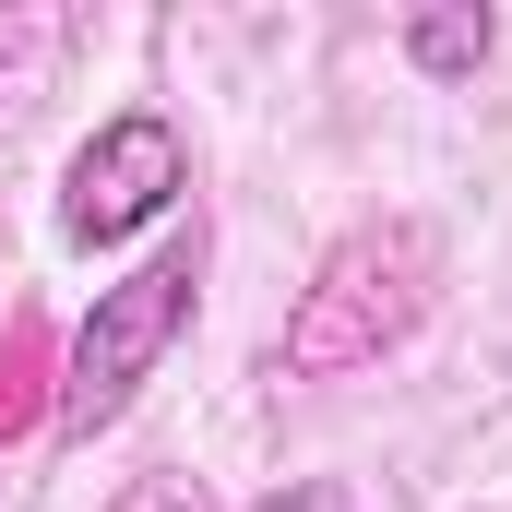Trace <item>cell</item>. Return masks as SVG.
I'll use <instances>...</instances> for the list:
<instances>
[{"mask_svg": "<svg viewBox=\"0 0 512 512\" xmlns=\"http://www.w3.org/2000/svg\"><path fill=\"white\" fill-rule=\"evenodd\" d=\"M429 274H441V239H429L417 215H382V227L334 239V262L310 274V298H298V322H286V346H274V370H286V382L370 370L382 346H405V334H417Z\"/></svg>", "mask_w": 512, "mask_h": 512, "instance_id": "obj_1", "label": "cell"}, {"mask_svg": "<svg viewBox=\"0 0 512 512\" xmlns=\"http://www.w3.org/2000/svg\"><path fill=\"white\" fill-rule=\"evenodd\" d=\"M191 298H203V239H167L155 262H131L120 286H96V310L72 334V370H60V405H48L60 441H96L108 417H131V393L191 334Z\"/></svg>", "mask_w": 512, "mask_h": 512, "instance_id": "obj_2", "label": "cell"}, {"mask_svg": "<svg viewBox=\"0 0 512 512\" xmlns=\"http://www.w3.org/2000/svg\"><path fill=\"white\" fill-rule=\"evenodd\" d=\"M179 191H191V143L155 120V108H120V120L72 155V179H60V227H72L84 251H108V239H131V227H155Z\"/></svg>", "mask_w": 512, "mask_h": 512, "instance_id": "obj_3", "label": "cell"}, {"mask_svg": "<svg viewBox=\"0 0 512 512\" xmlns=\"http://www.w3.org/2000/svg\"><path fill=\"white\" fill-rule=\"evenodd\" d=\"M489 36H501L489 12H417V24H405V60H417L429 84H465V72L489 60Z\"/></svg>", "mask_w": 512, "mask_h": 512, "instance_id": "obj_4", "label": "cell"}, {"mask_svg": "<svg viewBox=\"0 0 512 512\" xmlns=\"http://www.w3.org/2000/svg\"><path fill=\"white\" fill-rule=\"evenodd\" d=\"M120 512H203V489H179V477H143Z\"/></svg>", "mask_w": 512, "mask_h": 512, "instance_id": "obj_5", "label": "cell"}]
</instances>
